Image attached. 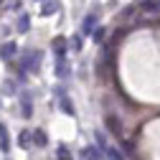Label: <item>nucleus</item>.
Segmentation results:
<instances>
[{
    "instance_id": "1",
    "label": "nucleus",
    "mask_w": 160,
    "mask_h": 160,
    "mask_svg": "<svg viewBox=\"0 0 160 160\" xmlns=\"http://www.w3.org/2000/svg\"><path fill=\"white\" fill-rule=\"evenodd\" d=\"M38 61H41V53L31 51V53H26V56L21 58V69H23V71H33V69L38 66Z\"/></svg>"
},
{
    "instance_id": "2",
    "label": "nucleus",
    "mask_w": 160,
    "mask_h": 160,
    "mask_svg": "<svg viewBox=\"0 0 160 160\" xmlns=\"http://www.w3.org/2000/svg\"><path fill=\"white\" fill-rule=\"evenodd\" d=\"M15 51H18L15 43H3L0 46V58H3V61H10V58H15Z\"/></svg>"
},
{
    "instance_id": "3",
    "label": "nucleus",
    "mask_w": 160,
    "mask_h": 160,
    "mask_svg": "<svg viewBox=\"0 0 160 160\" xmlns=\"http://www.w3.org/2000/svg\"><path fill=\"white\" fill-rule=\"evenodd\" d=\"M79 155H82V160H102V150H99V148H92V145L84 148Z\"/></svg>"
},
{
    "instance_id": "4",
    "label": "nucleus",
    "mask_w": 160,
    "mask_h": 160,
    "mask_svg": "<svg viewBox=\"0 0 160 160\" xmlns=\"http://www.w3.org/2000/svg\"><path fill=\"white\" fill-rule=\"evenodd\" d=\"M0 150L3 152H8L10 150V140H8V127L0 122Z\"/></svg>"
},
{
    "instance_id": "5",
    "label": "nucleus",
    "mask_w": 160,
    "mask_h": 160,
    "mask_svg": "<svg viewBox=\"0 0 160 160\" xmlns=\"http://www.w3.org/2000/svg\"><path fill=\"white\" fill-rule=\"evenodd\" d=\"M53 51H56V56L64 61V53H66V41H64V38H53Z\"/></svg>"
},
{
    "instance_id": "6",
    "label": "nucleus",
    "mask_w": 160,
    "mask_h": 160,
    "mask_svg": "<svg viewBox=\"0 0 160 160\" xmlns=\"http://www.w3.org/2000/svg\"><path fill=\"white\" fill-rule=\"evenodd\" d=\"M46 142H48L46 132H43V130H33V145H38V148H46Z\"/></svg>"
},
{
    "instance_id": "7",
    "label": "nucleus",
    "mask_w": 160,
    "mask_h": 160,
    "mask_svg": "<svg viewBox=\"0 0 160 160\" xmlns=\"http://www.w3.org/2000/svg\"><path fill=\"white\" fill-rule=\"evenodd\" d=\"M18 142H21V148H31L33 145V132L31 130H23L21 137H18Z\"/></svg>"
},
{
    "instance_id": "8",
    "label": "nucleus",
    "mask_w": 160,
    "mask_h": 160,
    "mask_svg": "<svg viewBox=\"0 0 160 160\" xmlns=\"http://www.w3.org/2000/svg\"><path fill=\"white\" fill-rule=\"evenodd\" d=\"M21 104H23V117H31L33 114V104H31V97L28 94L21 97Z\"/></svg>"
},
{
    "instance_id": "9",
    "label": "nucleus",
    "mask_w": 160,
    "mask_h": 160,
    "mask_svg": "<svg viewBox=\"0 0 160 160\" xmlns=\"http://www.w3.org/2000/svg\"><path fill=\"white\" fill-rule=\"evenodd\" d=\"M107 127H109L114 135H122V125H119L117 117H107Z\"/></svg>"
},
{
    "instance_id": "10",
    "label": "nucleus",
    "mask_w": 160,
    "mask_h": 160,
    "mask_svg": "<svg viewBox=\"0 0 160 160\" xmlns=\"http://www.w3.org/2000/svg\"><path fill=\"white\" fill-rule=\"evenodd\" d=\"M104 152H107V158H109V160H125V158H122V152H119L117 148H109V145H107V148H104Z\"/></svg>"
},
{
    "instance_id": "11",
    "label": "nucleus",
    "mask_w": 160,
    "mask_h": 160,
    "mask_svg": "<svg viewBox=\"0 0 160 160\" xmlns=\"http://www.w3.org/2000/svg\"><path fill=\"white\" fill-rule=\"evenodd\" d=\"M56 160H71V155H69V150L61 145V148H58L56 150Z\"/></svg>"
},
{
    "instance_id": "12",
    "label": "nucleus",
    "mask_w": 160,
    "mask_h": 160,
    "mask_svg": "<svg viewBox=\"0 0 160 160\" xmlns=\"http://www.w3.org/2000/svg\"><path fill=\"white\" fill-rule=\"evenodd\" d=\"M94 21H97L94 15H87V21H84V33H94V31H92V26H94Z\"/></svg>"
},
{
    "instance_id": "13",
    "label": "nucleus",
    "mask_w": 160,
    "mask_h": 160,
    "mask_svg": "<svg viewBox=\"0 0 160 160\" xmlns=\"http://www.w3.org/2000/svg\"><path fill=\"white\" fill-rule=\"evenodd\" d=\"M61 107H64V112H66V114H74V107H71V102H69V99H64V97H61Z\"/></svg>"
},
{
    "instance_id": "14",
    "label": "nucleus",
    "mask_w": 160,
    "mask_h": 160,
    "mask_svg": "<svg viewBox=\"0 0 160 160\" xmlns=\"http://www.w3.org/2000/svg\"><path fill=\"white\" fill-rule=\"evenodd\" d=\"M41 13H43V15H51V13H56V5H51V3H46Z\"/></svg>"
},
{
    "instance_id": "15",
    "label": "nucleus",
    "mask_w": 160,
    "mask_h": 160,
    "mask_svg": "<svg viewBox=\"0 0 160 160\" xmlns=\"http://www.w3.org/2000/svg\"><path fill=\"white\" fill-rule=\"evenodd\" d=\"M18 28H21V31H23V33H26V31H28V18H26V15H23V18H21V21H18Z\"/></svg>"
},
{
    "instance_id": "16",
    "label": "nucleus",
    "mask_w": 160,
    "mask_h": 160,
    "mask_svg": "<svg viewBox=\"0 0 160 160\" xmlns=\"http://www.w3.org/2000/svg\"><path fill=\"white\" fill-rule=\"evenodd\" d=\"M56 74H58V76H66V64H64V61H58V69H56Z\"/></svg>"
},
{
    "instance_id": "17",
    "label": "nucleus",
    "mask_w": 160,
    "mask_h": 160,
    "mask_svg": "<svg viewBox=\"0 0 160 160\" xmlns=\"http://www.w3.org/2000/svg\"><path fill=\"white\" fill-rule=\"evenodd\" d=\"M71 46H74V51H79V48H82V38H79V36L71 38Z\"/></svg>"
},
{
    "instance_id": "18",
    "label": "nucleus",
    "mask_w": 160,
    "mask_h": 160,
    "mask_svg": "<svg viewBox=\"0 0 160 160\" xmlns=\"http://www.w3.org/2000/svg\"><path fill=\"white\" fill-rule=\"evenodd\" d=\"M92 36H94V41H102V36H104V31H102V28H97V31H94Z\"/></svg>"
},
{
    "instance_id": "19",
    "label": "nucleus",
    "mask_w": 160,
    "mask_h": 160,
    "mask_svg": "<svg viewBox=\"0 0 160 160\" xmlns=\"http://www.w3.org/2000/svg\"><path fill=\"white\" fill-rule=\"evenodd\" d=\"M155 10H160V0H158V3H155Z\"/></svg>"
},
{
    "instance_id": "20",
    "label": "nucleus",
    "mask_w": 160,
    "mask_h": 160,
    "mask_svg": "<svg viewBox=\"0 0 160 160\" xmlns=\"http://www.w3.org/2000/svg\"><path fill=\"white\" fill-rule=\"evenodd\" d=\"M142 3H158V0H142Z\"/></svg>"
}]
</instances>
